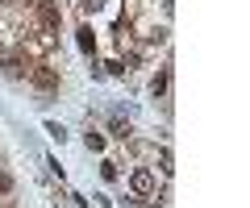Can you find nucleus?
<instances>
[{"mask_svg":"<svg viewBox=\"0 0 250 208\" xmlns=\"http://www.w3.org/2000/svg\"><path fill=\"white\" fill-rule=\"evenodd\" d=\"M34 88H42V92H59V71H50L46 63H29V75H25Z\"/></svg>","mask_w":250,"mask_h":208,"instance_id":"f257e3e1","label":"nucleus"},{"mask_svg":"<svg viewBox=\"0 0 250 208\" xmlns=\"http://www.w3.org/2000/svg\"><path fill=\"white\" fill-rule=\"evenodd\" d=\"M129 188H134V196H150V191L159 188V179H154L150 167H138V171L129 175Z\"/></svg>","mask_w":250,"mask_h":208,"instance_id":"f03ea898","label":"nucleus"},{"mask_svg":"<svg viewBox=\"0 0 250 208\" xmlns=\"http://www.w3.org/2000/svg\"><path fill=\"white\" fill-rule=\"evenodd\" d=\"M0 67H4L9 79H25V75H29V58H21V55H4V58H0Z\"/></svg>","mask_w":250,"mask_h":208,"instance_id":"7ed1b4c3","label":"nucleus"},{"mask_svg":"<svg viewBox=\"0 0 250 208\" xmlns=\"http://www.w3.org/2000/svg\"><path fill=\"white\" fill-rule=\"evenodd\" d=\"M80 50H83V55H92V50H96V38H92V29H88V25L80 29Z\"/></svg>","mask_w":250,"mask_h":208,"instance_id":"20e7f679","label":"nucleus"},{"mask_svg":"<svg viewBox=\"0 0 250 208\" xmlns=\"http://www.w3.org/2000/svg\"><path fill=\"white\" fill-rule=\"evenodd\" d=\"M150 92H154V96H163V92H167V67H163V71L150 79Z\"/></svg>","mask_w":250,"mask_h":208,"instance_id":"39448f33","label":"nucleus"},{"mask_svg":"<svg viewBox=\"0 0 250 208\" xmlns=\"http://www.w3.org/2000/svg\"><path fill=\"white\" fill-rule=\"evenodd\" d=\"M46 133H50V137H54V142H67V129H62V125H59V121H46Z\"/></svg>","mask_w":250,"mask_h":208,"instance_id":"423d86ee","label":"nucleus"},{"mask_svg":"<svg viewBox=\"0 0 250 208\" xmlns=\"http://www.w3.org/2000/svg\"><path fill=\"white\" fill-rule=\"evenodd\" d=\"M108 129H113V137H121V142H125V137H129V125H121V121H108Z\"/></svg>","mask_w":250,"mask_h":208,"instance_id":"0eeeda50","label":"nucleus"},{"mask_svg":"<svg viewBox=\"0 0 250 208\" xmlns=\"http://www.w3.org/2000/svg\"><path fill=\"white\" fill-rule=\"evenodd\" d=\"M83 142H88V150H104V137H100V133H88Z\"/></svg>","mask_w":250,"mask_h":208,"instance_id":"6e6552de","label":"nucleus"},{"mask_svg":"<svg viewBox=\"0 0 250 208\" xmlns=\"http://www.w3.org/2000/svg\"><path fill=\"white\" fill-rule=\"evenodd\" d=\"M13 191V179H9V171H0V196H9Z\"/></svg>","mask_w":250,"mask_h":208,"instance_id":"1a4fd4ad","label":"nucleus"},{"mask_svg":"<svg viewBox=\"0 0 250 208\" xmlns=\"http://www.w3.org/2000/svg\"><path fill=\"white\" fill-rule=\"evenodd\" d=\"M100 175H104V179L113 183V179H117V163H104V167H100Z\"/></svg>","mask_w":250,"mask_h":208,"instance_id":"9d476101","label":"nucleus"},{"mask_svg":"<svg viewBox=\"0 0 250 208\" xmlns=\"http://www.w3.org/2000/svg\"><path fill=\"white\" fill-rule=\"evenodd\" d=\"M150 208H159V204H150Z\"/></svg>","mask_w":250,"mask_h":208,"instance_id":"9b49d317","label":"nucleus"}]
</instances>
